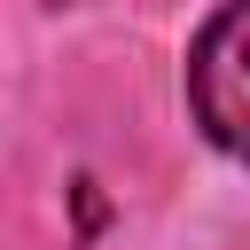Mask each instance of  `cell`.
<instances>
[{
  "instance_id": "cell-1",
  "label": "cell",
  "mask_w": 250,
  "mask_h": 250,
  "mask_svg": "<svg viewBox=\"0 0 250 250\" xmlns=\"http://www.w3.org/2000/svg\"><path fill=\"white\" fill-rule=\"evenodd\" d=\"M188 109L203 141L250 164V0H219L188 39Z\"/></svg>"
}]
</instances>
